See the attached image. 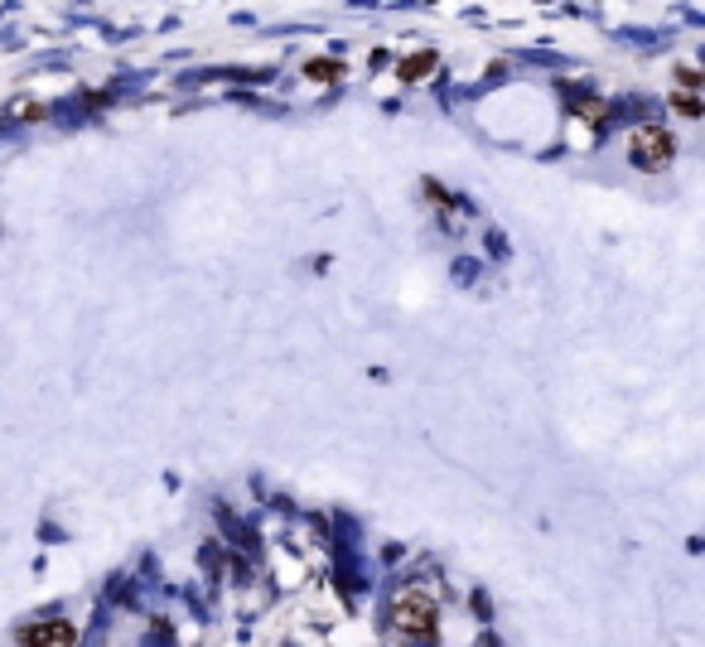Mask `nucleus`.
<instances>
[{"instance_id": "obj_1", "label": "nucleus", "mask_w": 705, "mask_h": 647, "mask_svg": "<svg viewBox=\"0 0 705 647\" xmlns=\"http://www.w3.org/2000/svg\"><path fill=\"white\" fill-rule=\"evenodd\" d=\"M392 623L401 628V633H411V638H430L435 623H440V609H435L430 594L406 589V594L396 599V609H392Z\"/></svg>"}, {"instance_id": "obj_2", "label": "nucleus", "mask_w": 705, "mask_h": 647, "mask_svg": "<svg viewBox=\"0 0 705 647\" xmlns=\"http://www.w3.org/2000/svg\"><path fill=\"white\" fill-rule=\"evenodd\" d=\"M628 155L637 169H662L671 164V155H677V141H671L667 126H637L628 135Z\"/></svg>"}, {"instance_id": "obj_3", "label": "nucleus", "mask_w": 705, "mask_h": 647, "mask_svg": "<svg viewBox=\"0 0 705 647\" xmlns=\"http://www.w3.org/2000/svg\"><path fill=\"white\" fill-rule=\"evenodd\" d=\"M20 647H78V628L63 623V619L29 623L25 633H20Z\"/></svg>"}, {"instance_id": "obj_4", "label": "nucleus", "mask_w": 705, "mask_h": 647, "mask_svg": "<svg viewBox=\"0 0 705 647\" xmlns=\"http://www.w3.org/2000/svg\"><path fill=\"white\" fill-rule=\"evenodd\" d=\"M430 68H435V54H416L406 68H401V78H411V82H416V78H426Z\"/></svg>"}, {"instance_id": "obj_5", "label": "nucleus", "mask_w": 705, "mask_h": 647, "mask_svg": "<svg viewBox=\"0 0 705 647\" xmlns=\"http://www.w3.org/2000/svg\"><path fill=\"white\" fill-rule=\"evenodd\" d=\"M677 111H681V116H700V101H696V92H677Z\"/></svg>"}]
</instances>
